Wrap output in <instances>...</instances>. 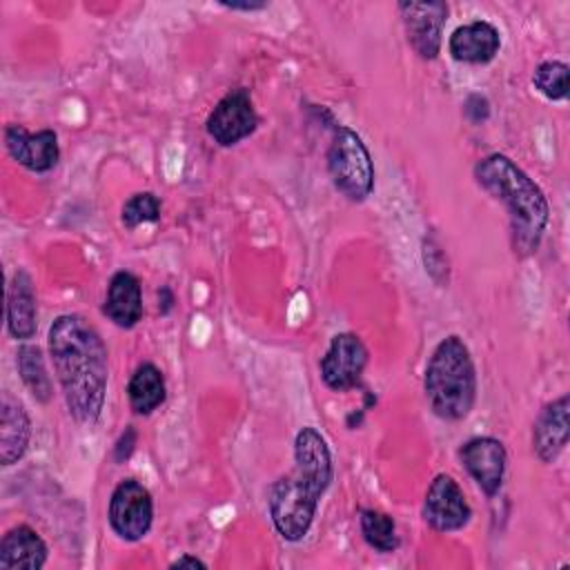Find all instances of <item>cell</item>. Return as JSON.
<instances>
[{
  "label": "cell",
  "instance_id": "cell-1",
  "mask_svg": "<svg viewBox=\"0 0 570 570\" xmlns=\"http://www.w3.org/2000/svg\"><path fill=\"white\" fill-rule=\"evenodd\" d=\"M49 356L69 414L91 425L98 421L107 392V347L80 316L62 314L49 327Z\"/></svg>",
  "mask_w": 570,
  "mask_h": 570
},
{
  "label": "cell",
  "instance_id": "cell-2",
  "mask_svg": "<svg viewBox=\"0 0 570 570\" xmlns=\"http://www.w3.org/2000/svg\"><path fill=\"white\" fill-rule=\"evenodd\" d=\"M330 481V448L321 432L307 425L294 441V470L278 476L267 492L269 517L283 539L301 541L307 534Z\"/></svg>",
  "mask_w": 570,
  "mask_h": 570
},
{
  "label": "cell",
  "instance_id": "cell-3",
  "mask_svg": "<svg viewBox=\"0 0 570 570\" xmlns=\"http://www.w3.org/2000/svg\"><path fill=\"white\" fill-rule=\"evenodd\" d=\"M476 183L497 200L510 216L512 247L519 256L537 249L548 225V200L541 187L503 154H490L474 165Z\"/></svg>",
  "mask_w": 570,
  "mask_h": 570
},
{
  "label": "cell",
  "instance_id": "cell-4",
  "mask_svg": "<svg viewBox=\"0 0 570 570\" xmlns=\"http://www.w3.org/2000/svg\"><path fill=\"white\" fill-rule=\"evenodd\" d=\"M425 396L432 412L443 421H461L476 399V372L468 345L456 336H445L432 352L425 367Z\"/></svg>",
  "mask_w": 570,
  "mask_h": 570
},
{
  "label": "cell",
  "instance_id": "cell-5",
  "mask_svg": "<svg viewBox=\"0 0 570 570\" xmlns=\"http://www.w3.org/2000/svg\"><path fill=\"white\" fill-rule=\"evenodd\" d=\"M327 171L334 187L354 203L365 200L374 189L372 156L361 136L350 127L338 125L334 129L327 149Z\"/></svg>",
  "mask_w": 570,
  "mask_h": 570
},
{
  "label": "cell",
  "instance_id": "cell-6",
  "mask_svg": "<svg viewBox=\"0 0 570 570\" xmlns=\"http://www.w3.org/2000/svg\"><path fill=\"white\" fill-rule=\"evenodd\" d=\"M154 519L149 490L136 479L120 481L109 499V525L125 541H140Z\"/></svg>",
  "mask_w": 570,
  "mask_h": 570
},
{
  "label": "cell",
  "instance_id": "cell-7",
  "mask_svg": "<svg viewBox=\"0 0 570 570\" xmlns=\"http://www.w3.org/2000/svg\"><path fill=\"white\" fill-rule=\"evenodd\" d=\"M258 125L252 96L245 87L227 91L207 118V134L220 147H232L247 138Z\"/></svg>",
  "mask_w": 570,
  "mask_h": 570
},
{
  "label": "cell",
  "instance_id": "cell-8",
  "mask_svg": "<svg viewBox=\"0 0 570 570\" xmlns=\"http://www.w3.org/2000/svg\"><path fill=\"white\" fill-rule=\"evenodd\" d=\"M365 365H367L365 343L352 332H341L332 336L330 347L321 358V379L330 390L345 392L361 381Z\"/></svg>",
  "mask_w": 570,
  "mask_h": 570
},
{
  "label": "cell",
  "instance_id": "cell-9",
  "mask_svg": "<svg viewBox=\"0 0 570 570\" xmlns=\"http://www.w3.org/2000/svg\"><path fill=\"white\" fill-rule=\"evenodd\" d=\"M472 517L461 485L450 474H436L423 501V519L436 532L461 530Z\"/></svg>",
  "mask_w": 570,
  "mask_h": 570
},
{
  "label": "cell",
  "instance_id": "cell-10",
  "mask_svg": "<svg viewBox=\"0 0 570 570\" xmlns=\"http://www.w3.org/2000/svg\"><path fill=\"white\" fill-rule=\"evenodd\" d=\"M399 11L403 13V24L407 33V42L412 49L432 60L441 51V36L448 20V4L432 0V2H401Z\"/></svg>",
  "mask_w": 570,
  "mask_h": 570
},
{
  "label": "cell",
  "instance_id": "cell-11",
  "mask_svg": "<svg viewBox=\"0 0 570 570\" xmlns=\"http://www.w3.org/2000/svg\"><path fill=\"white\" fill-rule=\"evenodd\" d=\"M459 456L470 472V476L479 483V488L492 497L499 492L503 483V472L508 463L505 448L494 436H474L461 445Z\"/></svg>",
  "mask_w": 570,
  "mask_h": 570
},
{
  "label": "cell",
  "instance_id": "cell-12",
  "mask_svg": "<svg viewBox=\"0 0 570 570\" xmlns=\"http://www.w3.org/2000/svg\"><path fill=\"white\" fill-rule=\"evenodd\" d=\"M4 145L9 156L29 171H49L60 158L58 136L51 129L29 134L22 125H9L4 129Z\"/></svg>",
  "mask_w": 570,
  "mask_h": 570
},
{
  "label": "cell",
  "instance_id": "cell-13",
  "mask_svg": "<svg viewBox=\"0 0 570 570\" xmlns=\"http://www.w3.org/2000/svg\"><path fill=\"white\" fill-rule=\"evenodd\" d=\"M568 410H570V399L568 394H563L550 401L541 410L532 428V448L543 463L554 461L561 454V450L568 445V434H570Z\"/></svg>",
  "mask_w": 570,
  "mask_h": 570
},
{
  "label": "cell",
  "instance_id": "cell-14",
  "mask_svg": "<svg viewBox=\"0 0 570 570\" xmlns=\"http://www.w3.org/2000/svg\"><path fill=\"white\" fill-rule=\"evenodd\" d=\"M501 47V36L494 24L485 20H474L463 27H456L448 40L450 56L468 65L490 62Z\"/></svg>",
  "mask_w": 570,
  "mask_h": 570
},
{
  "label": "cell",
  "instance_id": "cell-15",
  "mask_svg": "<svg viewBox=\"0 0 570 570\" xmlns=\"http://www.w3.org/2000/svg\"><path fill=\"white\" fill-rule=\"evenodd\" d=\"M38 309L31 276L18 269L7 285V330L13 338L27 341L36 334Z\"/></svg>",
  "mask_w": 570,
  "mask_h": 570
},
{
  "label": "cell",
  "instance_id": "cell-16",
  "mask_svg": "<svg viewBox=\"0 0 570 570\" xmlns=\"http://www.w3.org/2000/svg\"><path fill=\"white\" fill-rule=\"evenodd\" d=\"M47 561V543L42 537L20 523L4 532L0 541V568L2 570H38Z\"/></svg>",
  "mask_w": 570,
  "mask_h": 570
},
{
  "label": "cell",
  "instance_id": "cell-17",
  "mask_svg": "<svg viewBox=\"0 0 570 570\" xmlns=\"http://www.w3.org/2000/svg\"><path fill=\"white\" fill-rule=\"evenodd\" d=\"M105 316L118 327H134L142 316V292L140 283L131 272H116L107 287L102 305Z\"/></svg>",
  "mask_w": 570,
  "mask_h": 570
},
{
  "label": "cell",
  "instance_id": "cell-18",
  "mask_svg": "<svg viewBox=\"0 0 570 570\" xmlns=\"http://www.w3.org/2000/svg\"><path fill=\"white\" fill-rule=\"evenodd\" d=\"M31 423L27 410L9 392L0 401V463L13 465L27 452Z\"/></svg>",
  "mask_w": 570,
  "mask_h": 570
},
{
  "label": "cell",
  "instance_id": "cell-19",
  "mask_svg": "<svg viewBox=\"0 0 570 570\" xmlns=\"http://www.w3.org/2000/svg\"><path fill=\"white\" fill-rule=\"evenodd\" d=\"M127 399L136 414H151L165 401V379L154 363H142L129 379Z\"/></svg>",
  "mask_w": 570,
  "mask_h": 570
},
{
  "label": "cell",
  "instance_id": "cell-20",
  "mask_svg": "<svg viewBox=\"0 0 570 570\" xmlns=\"http://www.w3.org/2000/svg\"><path fill=\"white\" fill-rule=\"evenodd\" d=\"M18 372L22 383L29 387V392L36 396V401L47 403L51 399V379L47 374L42 352L38 345H22L16 354Z\"/></svg>",
  "mask_w": 570,
  "mask_h": 570
},
{
  "label": "cell",
  "instance_id": "cell-21",
  "mask_svg": "<svg viewBox=\"0 0 570 570\" xmlns=\"http://www.w3.org/2000/svg\"><path fill=\"white\" fill-rule=\"evenodd\" d=\"M361 532L370 548L376 552H394L399 548L396 523L390 514L379 510H363L361 512Z\"/></svg>",
  "mask_w": 570,
  "mask_h": 570
},
{
  "label": "cell",
  "instance_id": "cell-22",
  "mask_svg": "<svg viewBox=\"0 0 570 570\" xmlns=\"http://www.w3.org/2000/svg\"><path fill=\"white\" fill-rule=\"evenodd\" d=\"M534 87L550 100H561L568 96V65L561 60L541 62L532 76Z\"/></svg>",
  "mask_w": 570,
  "mask_h": 570
},
{
  "label": "cell",
  "instance_id": "cell-23",
  "mask_svg": "<svg viewBox=\"0 0 570 570\" xmlns=\"http://www.w3.org/2000/svg\"><path fill=\"white\" fill-rule=\"evenodd\" d=\"M122 225L127 229H134L142 223H154L160 218V200L151 191H140L134 194L125 205H122Z\"/></svg>",
  "mask_w": 570,
  "mask_h": 570
},
{
  "label": "cell",
  "instance_id": "cell-24",
  "mask_svg": "<svg viewBox=\"0 0 570 570\" xmlns=\"http://www.w3.org/2000/svg\"><path fill=\"white\" fill-rule=\"evenodd\" d=\"M463 111H465V116H468L472 122H483V120L488 118V114H490V105H488V100H485L483 96L472 94V96H468Z\"/></svg>",
  "mask_w": 570,
  "mask_h": 570
},
{
  "label": "cell",
  "instance_id": "cell-25",
  "mask_svg": "<svg viewBox=\"0 0 570 570\" xmlns=\"http://www.w3.org/2000/svg\"><path fill=\"white\" fill-rule=\"evenodd\" d=\"M134 445H136V430L134 428H127L125 432H122V436L116 441V445H114V459L118 461V463H122V461H127L129 456H131V452H134Z\"/></svg>",
  "mask_w": 570,
  "mask_h": 570
},
{
  "label": "cell",
  "instance_id": "cell-26",
  "mask_svg": "<svg viewBox=\"0 0 570 570\" xmlns=\"http://www.w3.org/2000/svg\"><path fill=\"white\" fill-rule=\"evenodd\" d=\"M169 568H171V570H176V568H207V563H205V561H200L198 557L183 554V557H178L176 561H171V563H169Z\"/></svg>",
  "mask_w": 570,
  "mask_h": 570
},
{
  "label": "cell",
  "instance_id": "cell-27",
  "mask_svg": "<svg viewBox=\"0 0 570 570\" xmlns=\"http://www.w3.org/2000/svg\"><path fill=\"white\" fill-rule=\"evenodd\" d=\"M223 7L232 9V11H258L265 9V2H223Z\"/></svg>",
  "mask_w": 570,
  "mask_h": 570
}]
</instances>
